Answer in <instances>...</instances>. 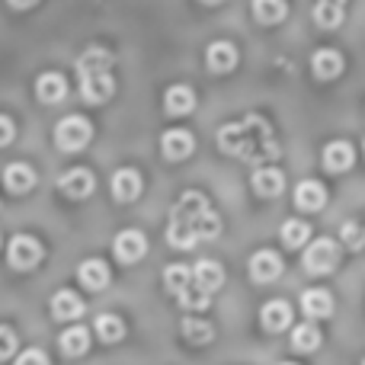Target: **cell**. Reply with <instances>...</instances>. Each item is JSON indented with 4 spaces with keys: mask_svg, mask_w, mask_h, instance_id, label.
Here are the masks:
<instances>
[{
    "mask_svg": "<svg viewBox=\"0 0 365 365\" xmlns=\"http://www.w3.org/2000/svg\"><path fill=\"white\" fill-rule=\"evenodd\" d=\"M221 231V218L202 192H182L180 202L170 208V225H167V240L177 250H192L199 240H212Z\"/></svg>",
    "mask_w": 365,
    "mask_h": 365,
    "instance_id": "6da1fadb",
    "label": "cell"
},
{
    "mask_svg": "<svg viewBox=\"0 0 365 365\" xmlns=\"http://www.w3.org/2000/svg\"><path fill=\"white\" fill-rule=\"evenodd\" d=\"M218 145L225 154H234V158L250 160V164H263V160L279 158L276 135H272L269 122L263 115H247V119L225 125L218 132Z\"/></svg>",
    "mask_w": 365,
    "mask_h": 365,
    "instance_id": "7a4b0ae2",
    "label": "cell"
},
{
    "mask_svg": "<svg viewBox=\"0 0 365 365\" xmlns=\"http://www.w3.org/2000/svg\"><path fill=\"white\" fill-rule=\"evenodd\" d=\"M90 138H93V125L83 115H68L55 128V141L61 151H81V148L90 145Z\"/></svg>",
    "mask_w": 365,
    "mask_h": 365,
    "instance_id": "3957f363",
    "label": "cell"
},
{
    "mask_svg": "<svg viewBox=\"0 0 365 365\" xmlns=\"http://www.w3.org/2000/svg\"><path fill=\"white\" fill-rule=\"evenodd\" d=\"M304 269L311 272V276H327V272L336 269V263H340V250H336V244L330 237H321L314 240V244L304 250Z\"/></svg>",
    "mask_w": 365,
    "mask_h": 365,
    "instance_id": "277c9868",
    "label": "cell"
},
{
    "mask_svg": "<svg viewBox=\"0 0 365 365\" xmlns=\"http://www.w3.org/2000/svg\"><path fill=\"white\" fill-rule=\"evenodd\" d=\"M42 253H45L42 244L36 237H29V234H16L10 240V247H6V259H10L13 269H36L42 263Z\"/></svg>",
    "mask_w": 365,
    "mask_h": 365,
    "instance_id": "5b68a950",
    "label": "cell"
},
{
    "mask_svg": "<svg viewBox=\"0 0 365 365\" xmlns=\"http://www.w3.org/2000/svg\"><path fill=\"white\" fill-rule=\"evenodd\" d=\"M115 83L109 77V71H90V74H81V96L87 103H106L113 96Z\"/></svg>",
    "mask_w": 365,
    "mask_h": 365,
    "instance_id": "8992f818",
    "label": "cell"
},
{
    "mask_svg": "<svg viewBox=\"0 0 365 365\" xmlns=\"http://www.w3.org/2000/svg\"><path fill=\"white\" fill-rule=\"evenodd\" d=\"M93 186H96V180L87 167H71V170H64L61 180H58V189H61L68 199H87V195L93 192Z\"/></svg>",
    "mask_w": 365,
    "mask_h": 365,
    "instance_id": "52a82bcc",
    "label": "cell"
},
{
    "mask_svg": "<svg viewBox=\"0 0 365 365\" xmlns=\"http://www.w3.org/2000/svg\"><path fill=\"white\" fill-rule=\"evenodd\" d=\"M113 250H115V259H119V263H138V259L148 253V240L141 231H122L119 237H115Z\"/></svg>",
    "mask_w": 365,
    "mask_h": 365,
    "instance_id": "ba28073f",
    "label": "cell"
},
{
    "mask_svg": "<svg viewBox=\"0 0 365 365\" xmlns=\"http://www.w3.org/2000/svg\"><path fill=\"white\" fill-rule=\"evenodd\" d=\"M192 285L202 289L205 295L218 292L221 285H225V269H221V263H215V259H199V263L192 266Z\"/></svg>",
    "mask_w": 365,
    "mask_h": 365,
    "instance_id": "9c48e42d",
    "label": "cell"
},
{
    "mask_svg": "<svg viewBox=\"0 0 365 365\" xmlns=\"http://www.w3.org/2000/svg\"><path fill=\"white\" fill-rule=\"evenodd\" d=\"M282 272V259L272 250H259L250 257V279L253 282H276Z\"/></svg>",
    "mask_w": 365,
    "mask_h": 365,
    "instance_id": "30bf717a",
    "label": "cell"
},
{
    "mask_svg": "<svg viewBox=\"0 0 365 365\" xmlns=\"http://www.w3.org/2000/svg\"><path fill=\"white\" fill-rule=\"evenodd\" d=\"M192 148H195V138L186 132V128H170V132H164V138H160V151H164L167 160L189 158Z\"/></svg>",
    "mask_w": 365,
    "mask_h": 365,
    "instance_id": "8fae6325",
    "label": "cell"
},
{
    "mask_svg": "<svg viewBox=\"0 0 365 365\" xmlns=\"http://www.w3.org/2000/svg\"><path fill=\"white\" fill-rule=\"evenodd\" d=\"M295 205L302 208V212H321V208L327 205V189H324V182H317V180L298 182V189H295Z\"/></svg>",
    "mask_w": 365,
    "mask_h": 365,
    "instance_id": "7c38bea8",
    "label": "cell"
},
{
    "mask_svg": "<svg viewBox=\"0 0 365 365\" xmlns=\"http://www.w3.org/2000/svg\"><path fill=\"white\" fill-rule=\"evenodd\" d=\"M113 195L119 202H132L141 195V173L135 167H122L113 177Z\"/></svg>",
    "mask_w": 365,
    "mask_h": 365,
    "instance_id": "4fadbf2b",
    "label": "cell"
},
{
    "mask_svg": "<svg viewBox=\"0 0 365 365\" xmlns=\"http://www.w3.org/2000/svg\"><path fill=\"white\" fill-rule=\"evenodd\" d=\"M356 160V151L349 141H330L327 148H324V167H327L330 173H343L349 170Z\"/></svg>",
    "mask_w": 365,
    "mask_h": 365,
    "instance_id": "5bb4252c",
    "label": "cell"
},
{
    "mask_svg": "<svg viewBox=\"0 0 365 365\" xmlns=\"http://www.w3.org/2000/svg\"><path fill=\"white\" fill-rule=\"evenodd\" d=\"M205 64H208V71H212V74H227V71L237 64V48H234L231 42H215V45H208Z\"/></svg>",
    "mask_w": 365,
    "mask_h": 365,
    "instance_id": "9a60e30c",
    "label": "cell"
},
{
    "mask_svg": "<svg viewBox=\"0 0 365 365\" xmlns=\"http://www.w3.org/2000/svg\"><path fill=\"white\" fill-rule=\"evenodd\" d=\"M259 321H263V327L269 330V334H279V330L292 327V308H289V302L276 298V302L263 304V311H259Z\"/></svg>",
    "mask_w": 365,
    "mask_h": 365,
    "instance_id": "2e32d148",
    "label": "cell"
},
{
    "mask_svg": "<svg viewBox=\"0 0 365 365\" xmlns=\"http://www.w3.org/2000/svg\"><path fill=\"white\" fill-rule=\"evenodd\" d=\"M302 311L311 317V321H317V317H330L334 314V295H330L327 289H308L302 295Z\"/></svg>",
    "mask_w": 365,
    "mask_h": 365,
    "instance_id": "e0dca14e",
    "label": "cell"
},
{
    "mask_svg": "<svg viewBox=\"0 0 365 365\" xmlns=\"http://www.w3.org/2000/svg\"><path fill=\"white\" fill-rule=\"evenodd\" d=\"M250 186H253V192H257V195L272 199V195H279L285 189V177L276 170V167H259V170L253 173Z\"/></svg>",
    "mask_w": 365,
    "mask_h": 365,
    "instance_id": "ac0fdd59",
    "label": "cell"
},
{
    "mask_svg": "<svg viewBox=\"0 0 365 365\" xmlns=\"http://www.w3.org/2000/svg\"><path fill=\"white\" fill-rule=\"evenodd\" d=\"M36 96L42 103H61L64 96H68V81H64L61 74H55V71H48V74H42L36 81Z\"/></svg>",
    "mask_w": 365,
    "mask_h": 365,
    "instance_id": "d6986e66",
    "label": "cell"
},
{
    "mask_svg": "<svg viewBox=\"0 0 365 365\" xmlns=\"http://www.w3.org/2000/svg\"><path fill=\"white\" fill-rule=\"evenodd\" d=\"M311 68H314V74L321 77V81H334V77L343 74V55L334 48H321L311 58Z\"/></svg>",
    "mask_w": 365,
    "mask_h": 365,
    "instance_id": "ffe728a7",
    "label": "cell"
},
{
    "mask_svg": "<svg viewBox=\"0 0 365 365\" xmlns=\"http://www.w3.org/2000/svg\"><path fill=\"white\" fill-rule=\"evenodd\" d=\"M51 314H55V321H77V317L83 314V302L81 295H74V292H58L55 298H51Z\"/></svg>",
    "mask_w": 365,
    "mask_h": 365,
    "instance_id": "44dd1931",
    "label": "cell"
},
{
    "mask_svg": "<svg viewBox=\"0 0 365 365\" xmlns=\"http://www.w3.org/2000/svg\"><path fill=\"white\" fill-rule=\"evenodd\" d=\"M4 186L10 189V192H16V195L19 192H29V189L36 186V170H32L29 164H19V160H16V164H10L4 170Z\"/></svg>",
    "mask_w": 365,
    "mask_h": 365,
    "instance_id": "7402d4cb",
    "label": "cell"
},
{
    "mask_svg": "<svg viewBox=\"0 0 365 365\" xmlns=\"http://www.w3.org/2000/svg\"><path fill=\"white\" fill-rule=\"evenodd\" d=\"M77 276H81V282L87 285L90 292H100L109 285V266L103 263V259H83Z\"/></svg>",
    "mask_w": 365,
    "mask_h": 365,
    "instance_id": "603a6c76",
    "label": "cell"
},
{
    "mask_svg": "<svg viewBox=\"0 0 365 365\" xmlns=\"http://www.w3.org/2000/svg\"><path fill=\"white\" fill-rule=\"evenodd\" d=\"M164 106L170 115H189L195 109V93L189 87H182V83H173L164 96Z\"/></svg>",
    "mask_w": 365,
    "mask_h": 365,
    "instance_id": "cb8c5ba5",
    "label": "cell"
},
{
    "mask_svg": "<svg viewBox=\"0 0 365 365\" xmlns=\"http://www.w3.org/2000/svg\"><path fill=\"white\" fill-rule=\"evenodd\" d=\"M253 16H257V23L263 26H276L285 19V13H289V4L285 0H253Z\"/></svg>",
    "mask_w": 365,
    "mask_h": 365,
    "instance_id": "d4e9b609",
    "label": "cell"
},
{
    "mask_svg": "<svg viewBox=\"0 0 365 365\" xmlns=\"http://www.w3.org/2000/svg\"><path fill=\"white\" fill-rule=\"evenodd\" d=\"M58 346H61L64 356H83L90 349V330L87 327H68L61 334V340H58Z\"/></svg>",
    "mask_w": 365,
    "mask_h": 365,
    "instance_id": "484cf974",
    "label": "cell"
},
{
    "mask_svg": "<svg viewBox=\"0 0 365 365\" xmlns=\"http://www.w3.org/2000/svg\"><path fill=\"white\" fill-rule=\"evenodd\" d=\"M164 285H167V292H173V295H182V292L192 285V269L189 266H182V263H173V266H167L164 269Z\"/></svg>",
    "mask_w": 365,
    "mask_h": 365,
    "instance_id": "4316f807",
    "label": "cell"
},
{
    "mask_svg": "<svg viewBox=\"0 0 365 365\" xmlns=\"http://www.w3.org/2000/svg\"><path fill=\"white\" fill-rule=\"evenodd\" d=\"M93 327H96V336H100L103 343H119L122 336H125V324H122V317H115V314H100Z\"/></svg>",
    "mask_w": 365,
    "mask_h": 365,
    "instance_id": "83f0119b",
    "label": "cell"
},
{
    "mask_svg": "<svg viewBox=\"0 0 365 365\" xmlns=\"http://www.w3.org/2000/svg\"><path fill=\"white\" fill-rule=\"evenodd\" d=\"M292 346L298 349V353H314L317 346H321V330L314 327V324H302V327L292 330Z\"/></svg>",
    "mask_w": 365,
    "mask_h": 365,
    "instance_id": "f1b7e54d",
    "label": "cell"
},
{
    "mask_svg": "<svg viewBox=\"0 0 365 365\" xmlns=\"http://www.w3.org/2000/svg\"><path fill=\"white\" fill-rule=\"evenodd\" d=\"M109 64H113V55H109L106 48H87L81 55V61H77V74H90V71H109Z\"/></svg>",
    "mask_w": 365,
    "mask_h": 365,
    "instance_id": "f546056e",
    "label": "cell"
},
{
    "mask_svg": "<svg viewBox=\"0 0 365 365\" xmlns=\"http://www.w3.org/2000/svg\"><path fill=\"white\" fill-rule=\"evenodd\" d=\"M182 336H186L189 343H195V346H202V343H212L215 330L208 321H199V317H182Z\"/></svg>",
    "mask_w": 365,
    "mask_h": 365,
    "instance_id": "4dcf8cb0",
    "label": "cell"
},
{
    "mask_svg": "<svg viewBox=\"0 0 365 365\" xmlns=\"http://www.w3.org/2000/svg\"><path fill=\"white\" fill-rule=\"evenodd\" d=\"M308 237H311V225H304V221L292 218V221H285L282 225V240H285V247H292V250L304 247L308 244Z\"/></svg>",
    "mask_w": 365,
    "mask_h": 365,
    "instance_id": "1f68e13d",
    "label": "cell"
},
{
    "mask_svg": "<svg viewBox=\"0 0 365 365\" xmlns=\"http://www.w3.org/2000/svg\"><path fill=\"white\" fill-rule=\"evenodd\" d=\"M314 19L321 29H336V26L343 23V6L336 4H317L314 6Z\"/></svg>",
    "mask_w": 365,
    "mask_h": 365,
    "instance_id": "d6a6232c",
    "label": "cell"
},
{
    "mask_svg": "<svg viewBox=\"0 0 365 365\" xmlns=\"http://www.w3.org/2000/svg\"><path fill=\"white\" fill-rule=\"evenodd\" d=\"M180 304H182V308H186V311H205L208 304H212V295H205V292H202V289H195V285H189V289L180 295Z\"/></svg>",
    "mask_w": 365,
    "mask_h": 365,
    "instance_id": "836d02e7",
    "label": "cell"
},
{
    "mask_svg": "<svg viewBox=\"0 0 365 365\" xmlns=\"http://www.w3.org/2000/svg\"><path fill=\"white\" fill-rule=\"evenodd\" d=\"M343 244L353 247V250H362V244H365L362 225H356V221H346V225H343Z\"/></svg>",
    "mask_w": 365,
    "mask_h": 365,
    "instance_id": "e575fe53",
    "label": "cell"
},
{
    "mask_svg": "<svg viewBox=\"0 0 365 365\" xmlns=\"http://www.w3.org/2000/svg\"><path fill=\"white\" fill-rule=\"evenodd\" d=\"M13 353H16V334L10 327H0V362L10 359Z\"/></svg>",
    "mask_w": 365,
    "mask_h": 365,
    "instance_id": "d590c367",
    "label": "cell"
},
{
    "mask_svg": "<svg viewBox=\"0 0 365 365\" xmlns=\"http://www.w3.org/2000/svg\"><path fill=\"white\" fill-rule=\"evenodd\" d=\"M13 365H48V356H45L42 349H26V353L16 356Z\"/></svg>",
    "mask_w": 365,
    "mask_h": 365,
    "instance_id": "8d00e7d4",
    "label": "cell"
},
{
    "mask_svg": "<svg viewBox=\"0 0 365 365\" xmlns=\"http://www.w3.org/2000/svg\"><path fill=\"white\" fill-rule=\"evenodd\" d=\"M13 135H16V125H13V119H10V115H0V148L10 145Z\"/></svg>",
    "mask_w": 365,
    "mask_h": 365,
    "instance_id": "74e56055",
    "label": "cell"
},
{
    "mask_svg": "<svg viewBox=\"0 0 365 365\" xmlns=\"http://www.w3.org/2000/svg\"><path fill=\"white\" fill-rule=\"evenodd\" d=\"M32 4H38V0H10V6H16V10H29Z\"/></svg>",
    "mask_w": 365,
    "mask_h": 365,
    "instance_id": "f35d334b",
    "label": "cell"
},
{
    "mask_svg": "<svg viewBox=\"0 0 365 365\" xmlns=\"http://www.w3.org/2000/svg\"><path fill=\"white\" fill-rule=\"evenodd\" d=\"M321 4H336V6H343L346 0H321Z\"/></svg>",
    "mask_w": 365,
    "mask_h": 365,
    "instance_id": "ab89813d",
    "label": "cell"
},
{
    "mask_svg": "<svg viewBox=\"0 0 365 365\" xmlns=\"http://www.w3.org/2000/svg\"><path fill=\"white\" fill-rule=\"evenodd\" d=\"M202 4H221V0H202Z\"/></svg>",
    "mask_w": 365,
    "mask_h": 365,
    "instance_id": "60d3db41",
    "label": "cell"
},
{
    "mask_svg": "<svg viewBox=\"0 0 365 365\" xmlns=\"http://www.w3.org/2000/svg\"><path fill=\"white\" fill-rule=\"evenodd\" d=\"M282 365H295V362H282Z\"/></svg>",
    "mask_w": 365,
    "mask_h": 365,
    "instance_id": "b9f144b4",
    "label": "cell"
},
{
    "mask_svg": "<svg viewBox=\"0 0 365 365\" xmlns=\"http://www.w3.org/2000/svg\"><path fill=\"white\" fill-rule=\"evenodd\" d=\"M362 154H365V145H362Z\"/></svg>",
    "mask_w": 365,
    "mask_h": 365,
    "instance_id": "7bdbcfd3",
    "label": "cell"
},
{
    "mask_svg": "<svg viewBox=\"0 0 365 365\" xmlns=\"http://www.w3.org/2000/svg\"><path fill=\"white\" fill-rule=\"evenodd\" d=\"M362 365H365V362H362Z\"/></svg>",
    "mask_w": 365,
    "mask_h": 365,
    "instance_id": "ee69618b",
    "label": "cell"
}]
</instances>
